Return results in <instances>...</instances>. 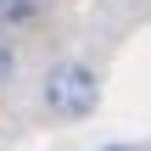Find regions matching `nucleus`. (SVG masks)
Masks as SVG:
<instances>
[{"label": "nucleus", "instance_id": "3", "mask_svg": "<svg viewBox=\"0 0 151 151\" xmlns=\"http://www.w3.org/2000/svg\"><path fill=\"white\" fill-rule=\"evenodd\" d=\"M11 78V45H0V84Z\"/></svg>", "mask_w": 151, "mask_h": 151}, {"label": "nucleus", "instance_id": "1", "mask_svg": "<svg viewBox=\"0 0 151 151\" xmlns=\"http://www.w3.org/2000/svg\"><path fill=\"white\" fill-rule=\"evenodd\" d=\"M95 101H101V78L84 62H56L45 73V106L56 118H90Z\"/></svg>", "mask_w": 151, "mask_h": 151}, {"label": "nucleus", "instance_id": "2", "mask_svg": "<svg viewBox=\"0 0 151 151\" xmlns=\"http://www.w3.org/2000/svg\"><path fill=\"white\" fill-rule=\"evenodd\" d=\"M39 6H45V0H0V22H6V28H17V22L39 17Z\"/></svg>", "mask_w": 151, "mask_h": 151}, {"label": "nucleus", "instance_id": "4", "mask_svg": "<svg viewBox=\"0 0 151 151\" xmlns=\"http://www.w3.org/2000/svg\"><path fill=\"white\" fill-rule=\"evenodd\" d=\"M101 151H134V146H101Z\"/></svg>", "mask_w": 151, "mask_h": 151}]
</instances>
